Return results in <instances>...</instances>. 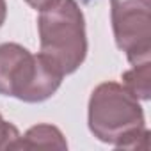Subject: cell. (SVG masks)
<instances>
[{"mask_svg": "<svg viewBox=\"0 0 151 151\" xmlns=\"http://www.w3.org/2000/svg\"><path fill=\"white\" fill-rule=\"evenodd\" d=\"M91 133L105 144L126 149H147L149 130L140 101L117 82L94 87L87 105Z\"/></svg>", "mask_w": 151, "mask_h": 151, "instance_id": "cell-1", "label": "cell"}, {"mask_svg": "<svg viewBox=\"0 0 151 151\" xmlns=\"http://www.w3.org/2000/svg\"><path fill=\"white\" fill-rule=\"evenodd\" d=\"M62 75L41 55L18 43L0 45V94L25 103L50 100L62 84Z\"/></svg>", "mask_w": 151, "mask_h": 151, "instance_id": "cell-3", "label": "cell"}, {"mask_svg": "<svg viewBox=\"0 0 151 151\" xmlns=\"http://www.w3.org/2000/svg\"><path fill=\"white\" fill-rule=\"evenodd\" d=\"M36 147L68 149V140L57 126L43 123V124L30 126L25 132V135H20L14 149H36Z\"/></svg>", "mask_w": 151, "mask_h": 151, "instance_id": "cell-5", "label": "cell"}, {"mask_svg": "<svg viewBox=\"0 0 151 151\" xmlns=\"http://www.w3.org/2000/svg\"><path fill=\"white\" fill-rule=\"evenodd\" d=\"M25 2H27L32 9H36V11H43V9H46V7L53 6L55 2H59V0H25Z\"/></svg>", "mask_w": 151, "mask_h": 151, "instance_id": "cell-8", "label": "cell"}, {"mask_svg": "<svg viewBox=\"0 0 151 151\" xmlns=\"http://www.w3.org/2000/svg\"><path fill=\"white\" fill-rule=\"evenodd\" d=\"M123 86L139 100V101H147L151 96V62H139L132 64L128 71L123 73Z\"/></svg>", "mask_w": 151, "mask_h": 151, "instance_id": "cell-6", "label": "cell"}, {"mask_svg": "<svg viewBox=\"0 0 151 151\" xmlns=\"http://www.w3.org/2000/svg\"><path fill=\"white\" fill-rule=\"evenodd\" d=\"M39 53L62 75L75 73L87 57L86 18L77 0H59L39 11Z\"/></svg>", "mask_w": 151, "mask_h": 151, "instance_id": "cell-2", "label": "cell"}, {"mask_svg": "<svg viewBox=\"0 0 151 151\" xmlns=\"http://www.w3.org/2000/svg\"><path fill=\"white\" fill-rule=\"evenodd\" d=\"M7 18V4H6V0H0V27L4 25Z\"/></svg>", "mask_w": 151, "mask_h": 151, "instance_id": "cell-9", "label": "cell"}, {"mask_svg": "<svg viewBox=\"0 0 151 151\" xmlns=\"http://www.w3.org/2000/svg\"><path fill=\"white\" fill-rule=\"evenodd\" d=\"M18 139H20L18 128L13 123L6 121L0 114V149H14Z\"/></svg>", "mask_w": 151, "mask_h": 151, "instance_id": "cell-7", "label": "cell"}, {"mask_svg": "<svg viewBox=\"0 0 151 151\" xmlns=\"http://www.w3.org/2000/svg\"><path fill=\"white\" fill-rule=\"evenodd\" d=\"M110 20L116 45L130 64L149 60L151 22L149 0H110Z\"/></svg>", "mask_w": 151, "mask_h": 151, "instance_id": "cell-4", "label": "cell"}]
</instances>
